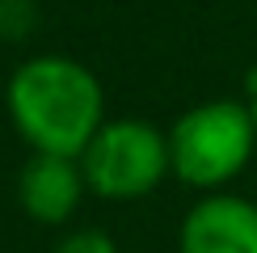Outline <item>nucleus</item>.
<instances>
[{
  "label": "nucleus",
  "instance_id": "f257e3e1",
  "mask_svg": "<svg viewBox=\"0 0 257 253\" xmlns=\"http://www.w3.org/2000/svg\"><path fill=\"white\" fill-rule=\"evenodd\" d=\"M9 118L34 152L80 161L105 126L101 80L68 55H34L9 80Z\"/></svg>",
  "mask_w": 257,
  "mask_h": 253
},
{
  "label": "nucleus",
  "instance_id": "f03ea898",
  "mask_svg": "<svg viewBox=\"0 0 257 253\" xmlns=\"http://www.w3.org/2000/svg\"><path fill=\"white\" fill-rule=\"evenodd\" d=\"M253 148H257L253 105H240L228 97L202 101L169 126V165L194 190L228 186L249 165Z\"/></svg>",
  "mask_w": 257,
  "mask_h": 253
},
{
  "label": "nucleus",
  "instance_id": "7ed1b4c3",
  "mask_svg": "<svg viewBox=\"0 0 257 253\" xmlns=\"http://www.w3.org/2000/svg\"><path fill=\"white\" fill-rule=\"evenodd\" d=\"M80 169L89 190L110 203L144 198L173 169L169 165V135L144 118H114L84 148Z\"/></svg>",
  "mask_w": 257,
  "mask_h": 253
},
{
  "label": "nucleus",
  "instance_id": "20e7f679",
  "mask_svg": "<svg viewBox=\"0 0 257 253\" xmlns=\"http://www.w3.org/2000/svg\"><path fill=\"white\" fill-rule=\"evenodd\" d=\"M181 253H257V203L236 194L194 203L181 224Z\"/></svg>",
  "mask_w": 257,
  "mask_h": 253
},
{
  "label": "nucleus",
  "instance_id": "39448f33",
  "mask_svg": "<svg viewBox=\"0 0 257 253\" xmlns=\"http://www.w3.org/2000/svg\"><path fill=\"white\" fill-rule=\"evenodd\" d=\"M84 190V169L80 161L72 156H47V152H34L26 161L17 177V198H21V211L38 224H63L68 215H76Z\"/></svg>",
  "mask_w": 257,
  "mask_h": 253
},
{
  "label": "nucleus",
  "instance_id": "423d86ee",
  "mask_svg": "<svg viewBox=\"0 0 257 253\" xmlns=\"http://www.w3.org/2000/svg\"><path fill=\"white\" fill-rule=\"evenodd\" d=\"M51 253H118V249H114V240L105 236V232L80 228V232H68V236H63Z\"/></svg>",
  "mask_w": 257,
  "mask_h": 253
},
{
  "label": "nucleus",
  "instance_id": "0eeeda50",
  "mask_svg": "<svg viewBox=\"0 0 257 253\" xmlns=\"http://www.w3.org/2000/svg\"><path fill=\"white\" fill-rule=\"evenodd\" d=\"M249 105H253V118H257V76H253V101Z\"/></svg>",
  "mask_w": 257,
  "mask_h": 253
}]
</instances>
